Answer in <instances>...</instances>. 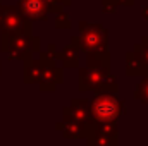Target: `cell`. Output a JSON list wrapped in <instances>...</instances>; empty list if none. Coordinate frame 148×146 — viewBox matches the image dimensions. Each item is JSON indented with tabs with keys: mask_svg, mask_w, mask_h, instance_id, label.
Here are the masks:
<instances>
[{
	"mask_svg": "<svg viewBox=\"0 0 148 146\" xmlns=\"http://www.w3.org/2000/svg\"><path fill=\"white\" fill-rule=\"evenodd\" d=\"M90 112H91L93 122L115 124L121 113L124 112V102H121L110 91H103L91 100Z\"/></svg>",
	"mask_w": 148,
	"mask_h": 146,
	"instance_id": "obj_1",
	"label": "cell"
},
{
	"mask_svg": "<svg viewBox=\"0 0 148 146\" xmlns=\"http://www.w3.org/2000/svg\"><path fill=\"white\" fill-rule=\"evenodd\" d=\"M134 52L138 53V57L148 65V38H143L140 43L134 45Z\"/></svg>",
	"mask_w": 148,
	"mask_h": 146,
	"instance_id": "obj_9",
	"label": "cell"
},
{
	"mask_svg": "<svg viewBox=\"0 0 148 146\" xmlns=\"http://www.w3.org/2000/svg\"><path fill=\"white\" fill-rule=\"evenodd\" d=\"M81 89H97V91H117V81L109 74V65L88 64V69L81 71L79 77Z\"/></svg>",
	"mask_w": 148,
	"mask_h": 146,
	"instance_id": "obj_2",
	"label": "cell"
},
{
	"mask_svg": "<svg viewBox=\"0 0 148 146\" xmlns=\"http://www.w3.org/2000/svg\"><path fill=\"white\" fill-rule=\"evenodd\" d=\"M126 72L129 76H147L148 74V65L138 57L134 50L126 55Z\"/></svg>",
	"mask_w": 148,
	"mask_h": 146,
	"instance_id": "obj_7",
	"label": "cell"
},
{
	"mask_svg": "<svg viewBox=\"0 0 148 146\" xmlns=\"http://www.w3.org/2000/svg\"><path fill=\"white\" fill-rule=\"evenodd\" d=\"M141 14H143V17L148 21V7H145V9H143V12H141Z\"/></svg>",
	"mask_w": 148,
	"mask_h": 146,
	"instance_id": "obj_12",
	"label": "cell"
},
{
	"mask_svg": "<svg viewBox=\"0 0 148 146\" xmlns=\"http://www.w3.org/2000/svg\"><path fill=\"white\" fill-rule=\"evenodd\" d=\"M81 38H76L73 43H79V50L83 48L88 53H98L107 52V29L100 24H86L83 23L79 26Z\"/></svg>",
	"mask_w": 148,
	"mask_h": 146,
	"instance_id": "obj_3",
	"label": "cell"
},
{
	"mask_svg": "<svg viewBox=\"0 0 148 146\" xmlns=\"http://www.w3.org/2000/svg\"><path fill=\"white\" fill-rule=\"evenodd\" d=\"M119 3H122V5H133L134 0H119Z\"/></svg>",
	"mask_w": 148,
	"mask_h": 146,
	"instance_id": "obj_11",
	"label": "cell"
},
{
	"mask_svg": "<svg viewBox=\"0 0 148 146\" xmlns=\"http://www.w3.org/2000/svg\"><path fill=\"white\" fill-rule=\"evenodd\" d=\"M134 98H136L138 102H141L143 105H148V74L143 76V79H141L140 84L136 86Z\"/></svg>",
	"mask_w": 148,
	"mask_h": 146,
	"instance_id": "obj_8",
	"label": "cell"
},
{
	"mask_svg": "<svg viewBox=\"0 0 148 146\" xmlns=\"http://www.w3.org/2000/svg\"><path fill=\"white\" fill-rule=\"evenodd\" d=\"M90 145H117V127L115 124H105V122H95L93 131L88 138Z\"/></svg>",
	"mask_w": 148,
	"mask_h": 146,
	"instance_id": "obj_4",
	"label": "cell"
},
{
	"mask_svg": "<svg viewBox=\"0 0 148 146\" xmlns=\"http://www.w3.org/2000/svg\"><path fill=\"white\" fill-rule=\"evenodd\" d=\"M21 14L17 10H14L12 7H5L0 12V28H3L5 31H10V33L19 31L23 28V23H24V19H23Z\"/></svg>",
	"mask_w": 148,
	"mask_h": 146,
	"instance_id": "obj_6",
	"label": "cell"
},
{
	"mask_svg": "<svg viewBox=\"0 0 148 146\" xmlns=\"http://www.w3.org/2000/svg\"><path fill=\"white\" fill-rule=\"evenodd\" d=\"M119 5V0H103V10L105 12H115Z\"/></svg>",
	"mask_w": 148,
	"mask_h": 146,
	"instance_id": "obj_10",
	"label": "cell"
},
{
	"mask_svg": "<svg viewBox=\"0 0 148 146\" xmlns=\"http://www.w3.org/2000/svg\"><path fill=\"white\" fill-rule=\"evenodd\" d=\"M47 0H21V12L23 16L33 21H45L47 19Z\"/></svg>",
	"mask_w": 148,
	"mask_h": 146,
	"instance_id": "obj_5",
	"label": "cell"
}]
</instances>
